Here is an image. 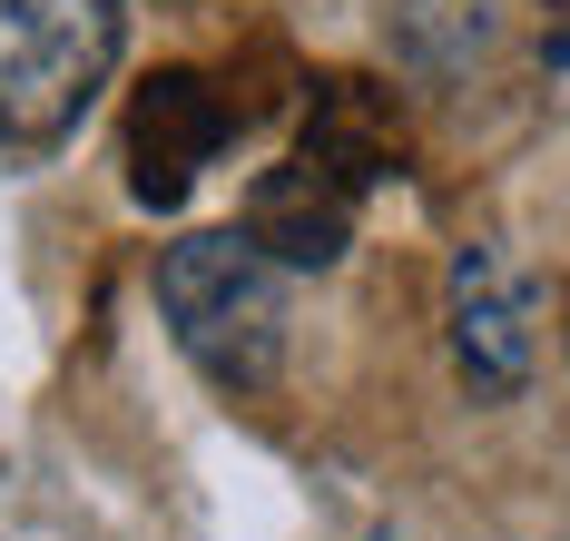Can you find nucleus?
Returning a JSON list of instances; mask_svg holds the SVG:
<instances>
[{"label":"nucleus","instance_id":"obj_1","mask_svg":"<svg viewBox=\"0 0 570 541\" xmlns=\"http://www.w3.org/2000/svg\"><path fill=\"white\" fill-rule=\"evenodd\" d=\"M158 315L227 394H266L285 374V276L246 237H177L158 256Z\"/></svg>","mask_w":570,"mask_h":541},{"label":"nucleus","instance_id":"obj_2","mask_svg":"<svg viewBox=\"0 0 570 541\" xmlns=\"http://www.w3.org/2000/svg\"><path fill=\"white\" fill-rule=\"evenodd\" d=\"M128 50V0H0V138L50 148Z\"/></svg>","mask_w":570,"mask_h":541},{"label":"nucleus","instance_id":"obj_3","mask_svg":"<svg viewBox=\"0 0 570 541\" xmlns=\"http://www.w3.org/2000/svg\"><path fill=\"white\" fill-rule=\"evenodd\" d=\"M453 364L472 394L512 404L541 364V335H531V276H521L502 246H462L453 256Z\"/></svg>","mask_w":570,"mask_h":541},{"label":"nucleus","instance_id":"obj_4","mask_svg":"<svg viewBox=\"0 0 570 541\" xmlns=\"http://www.w3.org/2000/svg\"><path fill=\"white\" fill-rule=\"evenodd\" d=\"M217 148H227V99L197 69H158L128 99V187H138V207H177L217 168Z\"/></svg>","mask_w":570,"mask_h":541},{"label":"nucleus","instance_id":"obj_5","mask_svg":"<svg viewBox=\"0 0 570 541\" xmlns=\"http://www.w3.org/2000/svg\"><path fill=\"white\" fill-rule=\"evenodd\" d=\"M236 237L256 246V256H276V266H335L344 246H354V187L295 148L285 168H266V178H256L246 227H236Z\"/></svg>","mask_w":570,"mask_h":541},{"label":"nucleus","instance_id":"obj_6","mask_svg":"<svg viewBox=\"0 0 570 541\" xmlns=\"http://www.w3.org/2000/svg\"><path fill=\"white\" fill-rule=\"evenodd\" d=\"M305 158H315V168H335V178L364 197V187L403 158V119L384 109V89H374V79H315V109H305Z\"/></svg>","mask_w":570,"mask_h":541}]
</instances>
